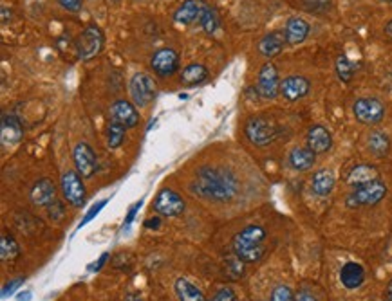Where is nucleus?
I'll return each mask as SVG.
<instances>
[{
    "label": "nucleus",
    "mask_w": 392,
    "mask_h": 301,
    "mask_svg": "<svg viewBox=\"0 0 392 301\" xmlns=\"http://www.w3.org/2000/svg\"><path fill=\"white\" fill-rule=\"evenodd\" d=\"M107 260H109V253H104L98 258V262H95V264L90 265V271H92V273H98V271H101V267L107 264Z\"/></svg>",
    "instance_id": "nucleus-39"
},
{
    "label": "nucleus",
    "mask_w": 392,
    "mask_h": 301,
    "mask_svg": "<svg viewBox=\"0 0 392 301\" xmlns=\"http://www.w3.org/2000/svg\"><path fill=\"white\" fill-rule=\"evenodd\" d=\"M355 118L364 125H376L385 116V107L376 98H362L353 105Z\"/></svg>",
    "instance_id": "nucleus-7"
},
{
    "label": "nucleus",
    "mask_w": 392,
    "mask_h": 301,
    "mask_svg": "<svg viewBox=\"0 0 392 301\" xmlns=\"http://www.w3.org/2000/svg\"><path fill=\"white\" fill-rule=\"evenodd\" d=\"M159 224H161V218H157V217L147 218V220H145V227H147V229H157Z\"/></svg>",
    "instance_id": "nucleus-42"
},
{
    "label": "nucleus",
    "mask_w": 392,
    "mask_h": 301,
    "mask_svg": "<svg viewBox=\"0 0 392 301\" xmlns=\"http://www.w3.org/2000/svg\"><path fill=\"white\" fill-rule=\"evenodd\" d=\"M22 282H24V278H17V280H13L11 283H6L4 289H2V298L11 296V294L17 291V287H20V285H22Z\"/></svg>",
    "instance_id": "nucleus-37"
},
{
    "label": "nucleus",
    "mask_w": 392,
    "mask_h": 301,
    "mask_svg": "<svg viewBox=\"0 0 392 301\" xmlns=\"http://www.w3.org/2000/svg\"><path fill=\"white\" fill-rule=\"evenodd\" d=\"M244 264H246V262H242L239 256H235V258L228 262V265H230V267H226V271H230L233 278H239V276H242V273H244Z\"/></svg>",
    "instance_id": "nucleus-35"
},
{
    "label": "nucleus",
    "mask_w": 392,
    "mask_h": 301,
    "mask_svg": "<svg viewBox=\"0 0 392 301\" xmlns=\"http://www.w3.org/2000/svg\"><path fill=\"white\" fill-rule=\"evenodd\" d=\"M309 89H311V85L304 76H289L280 83V94L288 101H297V99L304 98L307 96Z\"/></svg>",
    "instance_id": "nucleus-15"
},
{
    "label": "nucleus",
    "mask_w": 392,
    "mask_h": 301,
    "mask_svg": "<svg viewBox=\"0 0 392 301\" xmlns=\"http://www.w3.org/2000/svg\"><path fill=\"white\" fill-rule=\"evenodd\" d=\"M150 67L157 76H172L179 69V54L174 49H159L152 56Z\"/></svg>",
    "instance_id": "nucleus-12"
},
{
    "label": "nucleus",
    "mask_w": 392,
    "mask_h": 301,
    "mask_svg": "<svg viewBox=\"0 0 392 301\" xmlns=\"http://www.w3.org/2000/svg\"><path fill=\"white\" fill-rule=\"evenodd\" d=\"M107 203H109V198H104V200H99V203H96L95 206L90 207L89 211H87V215L84 218H81V222H80V226H78V229H81L84 226H87L92 218H96L98 217V213L104 209L105 206H107Z\"/></svg>",
    "instance_id": "nucleus-33"
},
{
    "label": "nucleus",
    "mask_w": 392,
    "mask_h": 301,
    "mask_svg": "<svg viewBox=\"0 0 392 301\" xmlns=\"http://www.w3.org/2000/svg\"><path fill=\"white\" fill-rule=\"evenodd\" d=\"M72 160H75V166L78 169V174L84 177V179H89L96 174L98 169V160H96L95 152L90 148L87 143H78L72 150Z\"/></svg>",
    "instance_id": "nucleus-10"
},
{
    "label": "nucleus",
    "mask_w": 392,
    "mask_h": 301,
    "mask_svg": "<svg viewBox=\"0 0 392 301\" xmlns=\"http://www.w3.org/2000/svg\"><path fill=\"white\" fill-rule=\"evenodd\" d=\"M289 166L297 172H307L311 169L315 160H317V154L309 148H293L289 154Z\"/></svg>",
    "instance_id": "nucleus-23"
},
{
    "label": "nucleus",
    "mask_w": 392,
    "mask_h": 301,
    "mask_svg": "<svg viewBox=\"0 0 392 301\" xmlns=\"http://www.w3.org/2000/svg\"><path fill=\"white\" fill-rule=\"evenodd\" d=\"M31 200L35 206H51L57 200V188L49 179L38 180L31 189Z\"/></svg>",
    "instance_id": "nucleus-18"
},
{
    "label": "nucleus",
    "mask_w": 392,
    "mask_h": 301,
    "mask_svg": "<svg viewBox=\"0 0 392 301\" xmlns=\"http://www.w3.org/2000/svg\"><path fill=\"white\" fill-rule=\"evenodd\" d=\"M125 130L127 128L119 125V123H110L109 127H107V145L110 148H119L123 145V141H125Z\"/></svg>",
    "instance_id": "nucleus-29"
},
{
    "label": "nucleus",
    "mask_w": 392,
    "mask_h": 301,
    "mask_svg": "<svg viewBox=\"0 0 392 301\" xmlns=\"http://www.w3.org/2000/svg\"><path fill=\"white\" fill-rule=\"evenodd\" d=\"M333 145L331 132L327 130L326 127L322 125H315V127L309 128L307 132V148L313 150L315 154H326Z\"/></svg>",
    "instance_id": "nucleus-17"
},
{
    "label": "nucleus",
    "mask_w": 392,
    "mask_h": 301,
    "mask_svg": "<svg viewBox=\"0 0 392 301\" xmlns=\"http://www.w3.org/2000/svg\"><path fill=\"white\" fill-rule=\"evenodd\" d=\"M24 130H22V123L19 121L13 114H6L2 118V127H0V141L4 146H13L22 139Z\"/></svg>",
    "instance_id": "nucleus-16"
},
{
    "label": "nucleus",
    "mask_w": 392,
    "mask_h": 301,
    "mask_svg": "<svg viewBox=\"0 0 392 301\" xmlns=\"http://www.w3.org/2000/svg\"><path fill=\"white\" fill-rule=\"evenodd\" d=\"M141 206H143V200H137V203L130 207V211H128L127 217H125V227H130V224L134 222V218H136L137 211H139V207Z\"/></svg>",
    "instance_id": "nucleus-38"
},
{
    "label": "nucleus",
    "mask_w": 392,
    "mask_h": 301,
    "mask_svg": "<svg viewBox=\"0 0 392 301\" xmlns=\"http://www.w3.org/2000/svg\"><path fill=\"white\" fill-rule=\"evenodd\" d=\"M19 254L20 247L13 236L2 235V238H0V260L2 262H13V260L19 258Z\"/></svg>",
    "instance_id": "nucleus-28"
},
{
    "label": "nucleus",
    "mask_w": 392,
    "mask_h": 301,
    "mask_svg": "<svg viewBox=\"0 0 392 301\" xmlns=\"http://www.w3.org/2000/svg\"><path fill=\"white\" fill-rule=\"evenodd\" d=\"M104 33L98 25H87L80 33V37L76 38V52L78 58L84 61L92 60L98 56L101 49H104Z\"/></svg>",
    "instance_id": "nucleus-4"
},
{
    "label": "nucleus",
    "mask_w": 392,
    "mask_h": 301,
    "mask_svg": "<svg viewBox=\"0 0 392 301\" xmlns=\"http://www.w3.org/2000/svg\"><path fill=\"white\" fill-rule=\"evenodd\" d=\"M295 301H317V298L309 291H300L298 294H295Z\"/></svg>",
    "instance_id": "nucleus-40"
},
{
    "label": "nucleus",
    "mask_w": 392,
    "mask_h": 301,
    "mask_svg": "<svg viewBox=\"0 0 392 301\" xmlns=\"http://www.w3.org/2000/svg\"><path fill=\"white\" fill-rule=\"evenodd\" d=\"M125 301H143V300L139 296H136V294H128L127 300H125Z\"/></svg>",
    "instance_id": "nucleus-45"
},
{
    "label": "nucleus",
    "mask_w": 392,
    "mask_h": 301,
    "mask_svg": "<svg viewBox=\"0 0 392 301\" xmlns=\"http://www.w3.org/2000/svg\"><path fill=\"white\" fill-rule=\"evenodd\" d=\"M382 2H387V4H391L392 0H382Z\"/></svg>",
    "instance_id": "nucleus-47"
},
{
    "label": "nucleus",
    "mask_w": 392,
    "mask_h": 301,
    "mask_svg": "<svg viewBox=\"0 0 392 301\" xmlns=\"http://www.w3.org/2000/svg\"><path fill=\"white\" fill-rule=\"evenodd\" d=\"M387 298L389 301H392V282L389 283V289H387Z\"/></svg>",
    "instance_id": "nucleus-46"
},
{
    "label": "nucleus",
    "mask_w": 392,
    "mask_h": 301,
    "mask_svg": "<svg viewBox=\"0 0 392 301\" xmlns=\"http://www.w3.org/2000/svg\"><path fill=\"white\" fill-rule=\"evenodd\" d=\"M385 195H387V186L380 179H374L367 184L356 186L355 191L347 197L345 204L349 207L374 206V204H378Z\"/></svg>",
    "instance_id": "nucleus-3"
},
{
    "label": "nucleus",
    "mask_w": 392,
    "mask_h": 301,
    "mask_svg": "<svg viewBox=\"0 0 392 301\" xmlns=\"http://www.w3.org/2000/svg\"><path fill=\"white\" fill-rule=\"evenodd\" d=\"M266 229L262 226L251 224L239 231L233 238V254L239 256L246 264L259 262L264 256Z\"/></svg>",
    "instance_id": "nucleus-2"
},
{
    "label": "nucleus",
    "mask_w": 392,
    "mask_h": 301,
    "mask_svg": "<svg viewBox=\"0 0 392 301\" xmlns=\"http://www.w3.org/2000/svg\"><path fill=\"white\" fill-rule=\"evenodd\" d=\"M385 34L392 38V20H391V22H389L387 25H385Z\"/></svg>",
    "instance_id": "nucleus-44"
},
{
    "label": "nucleus",
    "mask_w": 392,
    "mask_h": 301,
    "mask_svg": "<svg viewBox=\"0 0 392 301\" xmlns=\"http://www.w3.org/2000/svg\"><path fill=\"white\" fill-rule=\"evenodd\" d=\"M110 118L125 128H134L139 123V112H137L133 103H128L125 99H119L110 107Z\"/></svg>",
    "instance_id": "nucleus-14"
},
{
    "label": "nucleus",
    "mask_w": 392,
    "mask_h": 301,
    "mask_svg": "<svg viewBox=\"0 0 392 301\" xmlns=\"http://www.w3.org/2000/svg\"><path fill=\"white\" fill-rule=\"evenodd\" d=\"M307 34H309V24H307L306 20L298 19V17L288 20L286 31H284L286 42L291 43V45H297V43H302L306 40Z\"/></svg>",
    "instance_id": "nucleus-20"
},
{
    "label": "nucleus",
    "mask_w": 392,
    "mask_h": 301,
    "mask_svg": "<svg viewBox=\"0 0 392 301\" xmlns=\"http://www.w3.org/2000/svg\"><path fill=\"white\" fill-rule=\"evenodd\" d=\"M367 148L374 157H385L391 150V139L385 132L374 130L367 137Z\"/></svg>",
    "instance_id": "nucleus-26"
},
{
    "label": "nucleus",
    "mask_w": 392,
    "mask_h": 301,
    "mask_svg": "<svg viewBox=\"0 0 392 301\" xmlns=\"http://www.w3.org/2000/svg\"><path fill=\"white\" fill-rule=\"evenodd\" d=\"M284 43H288V42H286V37H282L280 33L266 34V37L259 42V52L266 58H273L282 52Z\"/></svg>",
    "instance_id": "nucleus-24"
},
{
    "label": "nucleus",
    "mask_w": 392,
    "mask_h": 301,
    "mask_svg": "<svg viewBox=\"0 0 392 301\" xmlns=\"http://www.w3.org/2000/svg\"><path fill=\"white\" fill-rule=\"evenodd\" d=\"M355 71H356L355 63H353L349 58L344 56V54H342V56H338V60H336V72H338V78H340L342 81L353 80Z\"/></svg>",
    "instance_id": "nucleus-30"
},
{
    "label": "nucleus",
    "mask_w": 392,
    "mask_h": 301,
    "mask_svg": "<svg viewBox=\"0 0 392 301\" xmlns=\"http://www.w3.org/2000/svg\"><path fill=\"white\" fill-rule=\"evenodd\" d=\"M206 76H208L206 67L201 65V63H190L181 72V83L192 87V85H197L206 80Z\"/></svg>",
    "instance_id": "nucleus-27"
},
{
    "label": "nucleus",
    "mask_w": 392,
    "mask_h": 301,
    "mask_svg": "<svg viewBox=\"0 0 392 301\" xmlns=\"http://www.w3.org/2000/svg\"><path fill=\"white\" fill-rule=\"evenodd\" d=\"M175 289V296L179 301H206L204 298L203 291L197 289L194 283H190L188 280H184V278H179L174 285Z\"/></svg>",
    "instance_id": "nucleus-25"
},
{
    "label": "nucleus",
    "mask_w": 392,
    "mask_h": 301,
    "mask_svg": "<svg viewBox=\"0 0 392 301\" xmlns=\"http://www.w3.org/2000/svg\"><path fill=\"white\" fill-rule=\"evenodd\" d=\"M270 301H295V294L288 285H277L271 292Z\"/></svg>",
    "instance_id": "nucleus-32"
},
{
    "label": "nucleus",
    "mask_w": 392,
    "mask_h": 301,
    "mask_svg": "<svg viewBox=\"0 0 392 301\" xmlns=\"http://www.w3.org/2000/svg\"><path fill=\"white\" fill-rule=\"evenodd\" d=\"M154 209L163 217H177L184 211V200L174 189H161L154 200Z\"/></svg>",
    "instance_id": "nucleus-9"
},
{
    "label": "nucleus",
    "mask_w": 392,
    "mask_h": 301,
    "mask_svg": "<svg viewBox=\"0 0 392 301\" xmlns=\"http://www.w3.org/2000/svg\"><path fill=\"white\" fill-rule=\"evenodd\" d=\"M52 206H55V209H57V213H58V218L61 217V215H63V206H61L60 203H57V200H55V203H52ZM49 215H51L52 218H57V215H55V211H52V207H49Z\"/></svg>",
    "instance_id": "nucleus-41"
},
{
    "label": "nucleus",
    "mask_w": 392,
    "mask_h": 301,
    "mask_svg": "<svg viewBox=\"0 0 392 301\" xmlns=\"http://www.w3.org/2000/svg\"><path fill=\"white\" fill-rule=\"evenodd\" d=\"M210 301H235V292L232 287H221Z\"/></svg>",
    "instance_id": "nucleus-34"
},
{
    "label": "nucleus",
    "mask_w": 392,
    "mask_h": 301,
    "mask_svg": "<svg viewBox=\"0 0 392 301\" xmlns=\"http://www.w3.org/2000/svg\"><path fill=\"white\" fill-rule=\"evenodd\" d=\"M259 94L266 99L277 98L280 92V80H279V71L273 63H266L262 65L259 72Z\"/></svg>",
    "instance_id": "nucleus-11"
},
{
    "label": "nucleus",
    "mask_w": 392,
    "mask_h": 301,
    "mask_svg": "<svg viewBox=\"0 0 392 301\" xmlns=\"http://www.w3.org/2000/svg\"><path fill=\"white\" fill-rule=\"evenodd\" d=\"M58 4L63 8V10L71 11V13H78L84 6V0H58Z\"/></svg>",
    "instance_id": "nucleus-36"
},
{
    "label": "nucleus",
    "mask_w": 392,
    "mask_h": 301,
    "mask_svg": "<svg viewBox=\"0 0 392 301\" xmlns=\"http://www.w3.org/2000/svg\"><path fill=\"white\" fill-rule=\"evenodd\" d=\"M340 282L345 289H358L365 282L364 267L356 262H347L340 269Z\"/></svg>",
    "instance_id": "nucleus-19"
},
{
    "label": "nucleus",
    "mask_w": 392,
    "mask_h": 301,
    "mask_svg": "<svg viewBox=\"0 0 392 301\" xmlns=\"http://www.w3.org/2000/svg\"><path fill=\"white\" fill-rule=\"evenodd\" d=\"M378 179V169L374 168L373 165H356L351 168V172L347 174V184L351 186H362V184H367L371 180Z\"/></svg>",
    "instance_id": "nucleus-22"
},
{
    "label": "nucleus",
    "mask_w": 392,
    "mask_h": 301,
    "mask_svg": "<svg viewBox=\"0 0 392 301\" xmlns=\"http://www.w3.org/2000/svg\"><path fill=\"white\" fill-rule=\"evenodd\" d=\"M279 130L275 127V123L266 118H251L246 123V136L253 145L266 146L275 141Z\"/></svg>",
    "instance_id": "nucleus-5"
},
{
    "label": "nucleus",
    "mask_w": 392,
    "mask_h": 301,
    "mask_svg": "<svg viewBox=\"0 0 392 301\" xmlns=\"http://www.w3.org/2000/svg\"><path fill=\"white\" fill-rule=\"evenodd\" d=\"M190 189L197 193L199 197L208 198L213 203H226L235 197L239 184H237V177L230 169L203 166L197 172V177L192 183Z\"/></svg>",
    "instance_id": "nucleus-1"
},
{
    "label": "nucleus",
    "mask_w": 392,
    "mask_h": 301,
    "mask_svg": "<svg viewBox=\"0 0 392 301\" xmlns=\"http://www.w3.org/2000/svg\"><path fill=\"white\" fill-rule=\"evenodd\" d=\"M60 188L63 198H66L71 206L81 207L86 204V186L81 183V177L78 172H66V174L61 175Z\"/></svg>",
    "instance_id": "nucleus-6"
},
{
    "label": "nucleus",
    "mask_w": 392,
    "mask_h": 301,
    "mask_svg": "<svg viewBox=\"0 0 392 301\" xmlns=\"http://www.w3.org/2000/svg\"><path fill=\"white\" fill-rule=\"evenodd\" d=\"M335 174H333L331 169H320V172L313 175L311 189L318 197H327L333 191V188H335Z\"/></svg>",
    "instance_id": "nucleus-21"
},
{
    "label": "nucleus",
    "mask_w": 392,
    "mask_h": 301,
    "mask_svg": "<svg viewBox=\"0 0 392 301\" xmlns=\"http://www.w3.org/2000/svg\"><path fill=\"white\" fill-rule=\"evenodd\" d=\"M130 96H133V101L136 107H147L150 103L154 96H156V87H154V81L148 74L145 72H139L130 80Z\"/></svg>",
    "instance_id": "nucleus-8"
},
{
    "label": "nucleus",
    "mask_w": 392,
    "mask_h": 301,
    "mask_svg": "<svg viewBox=\"0 0 392 301\" xmlns=\"http://www.w3.org/2000/svg\"><path fill=\"white\" fill-rule=\"evenodd\" d=\"M204 2L203 0H184L183 4L177 8V11L174 13V20L177 24L190 25L195 24V22H201L203 19L204 11Z\"/></svg>",
    "instance_id": "nucleus-13"
},
{
    "label": "nucleus",
    "mask_w": 392,
    "mask_h": 301,
    "mask_svg": "<svg viewBox=\"0 0 392 301\" xmlns=\"http://www.w3.org/2000/svg\"><path fill=\"white\" fill-rule=\"evenodd\" d=\"M199 24L203 25V29L208 34H212V33H215V31H217L219 17H217V13H215V10H213V8H210L208 4L204 6L203 19H201V22H199Z\"/></svg>",
    "instance_id": "nucleus-31"
},
{
    "label": "nucleus",
    "mask_w": 392,
    "mask_h": 301,
    "mask_svg": "<svg viewBox=\"0 0 392 301\" xmlns=\"http://www.w3.org/2000/svg\"><path fill=\"white\" fill-rule=\"evenodd\" d=\"M29 296H31V292H20L19 300L20 301H29Z\"/></svg>",
    "instance_id": "nucleus-43"
}]
</instances>
